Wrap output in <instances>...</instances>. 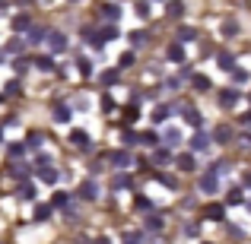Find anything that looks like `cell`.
Here are the masks:
<instances>
[{
  "instance_id": "9a60e30c",
  "label": "cell",
  "mask_w": 251,
  "mask_h": 244,
  "mask_svg": "<svg viewBox=\"0 0 251 244\" xmlns=\"http://www.w3.org/2000/svg\"><path fill=\"white\" fill-rule=\"evenodd\" d=\"M70 143H74L76 149H89V133H86V130H74V133H70Z\"/></svg>"
},
{
  "instance_id": "e7e4bbea",
  "label": "cell",
  "mask_w": 251,
  "mask_h": 244,
  "mask_svg": "<svg viewBox=\"0 0 251 244\" xmlns=\"http://www.w3.org/2000/svg\"><path fill=\"white\" fill-rule=\"evenodd\" d=\"M0 102H3V95H0Z\"/></svg>"
},
{
  "instance_id": "94428289",
  "label": "cell",
  "mask_w": 251,
  "mask_h": 244,
  "mask_svg": "<svg viewBox=\"0 0 251 244\" xmlns=\"http://www.w3.org/2000/svg\"><path fill=\"white\" fill-rule=\"evenodd\" d=\"M245 206H248V213H251V200H245Z\"/></svg>"
},
{
  "instance_id": "f907efd6",
  "label": "cell",
  "mask_w": 251,
  "mask_h": 244,
  "mask_svg": "<svg viewBox=\"0 0 251 244\" xmlns=\"http://www.w3.org/2000/svg\"><path fill=\"white\" fill-rule=\"evenodd\" d=\"M159 181L166 184L169 190H178V181H175V177H172V175H159Z\"/></svg>"
},
{
  "instance_id": "681fc988",
  "label": "cell",
  "mask_w": 251,
  "mask_h": 244,
  "mask_svg": "<svg viewBox=\"0 0 251 244\" xmlns=\"http://www.w3.org/2000/svg\"><path fill=\"white\" fill-rule=\"evenodd\" d=\"M232 80H235V83H248V70L235 67V70H232Z\"/></svg>"
},
{
  "instance_id": "4fadbf2b",
  "label": "cell",
  "mask_w": 251,
  "mask_h": 244,
  "mask_svg": "<svg viewBox=\"0 0 251 244\" xmlns=\"http://www.w3.org/2000/svg\"><path fill=\"white\" fill-rule=\"evenodd\" d=\"M140 143H143V146H150V149H159L162 146V133H156V130H143Z\"/></svg>"
},
{
  "instance_id": "6125c7cd",
  "label": "cell",
  "mask_w": 251,
  "mask_h": 244,
  "mask_svg": "<svg viewBox=\"0 0 251 244\" xmlns=\"http://www.w3.org/2000/svg\"><path fill=\"white\" fill-rule=\"evenodd\" d=\"M0 143H3V130H0Z\"/></svg>"
},
{
  "instance_id": "83f0119b",
  "label": "cell",
  "mask_w": 251,
  "mask_h": 244,
  "mask_svg": "<svg viewBox=\"0 0 251 244\" xmlns=\"http://www.w3.org/2000/svg\"><path fill=\"white\" fill-rule=\"evenodd\" d=\"M239 35V22H235V19H226V22H223V38H235Z\"/></svg>"
},
{
  "instance_id": "e0dca14e",
  "label": "cell",
  "mask_w": 251,
  "mask_h": 244,
  "mask_svg": "<svg viewBox=\"0 0 251 244\" xmlns=\"http://www.w3.org/2000/svg\"><path fill=\"white\" fill-rule=\"evenodd\" d=\"M175 165H178V171H194L197 168V162H194V155H191V153H181L175 159Z\"/></svg>"
},
{
  "instance_id": "9f6ffc18",
  "label": "cell",
  "mask_w": 251,
  "mask_h": 244,
  "mask_svg": "<svg viewBox=\"0 0 251 244\" xmlns=\"http://www.w3.org/2000/svg\"><path fill=\"white\" fill-rule=\"evenodd\" d=\"M242 187H251V171H245V175H242Z\"/></svg>"
},
{
  "instance_id": "8d00e7d4",
  "label": "cell",
  "mask_w": 251,
  "mask_h": 244,
  "mask_svg": "<svg viewBox=\"0 0 251 244\" xmlns=\"http://www.w3.org/2000/svg\"><path fill=\"white\" fill-rule=\"evenodd\" d=\"M137 61V54H134V48H130V51H124V54L121 57H118V70H124V67H130V64H134Z\"/></svg>"
},
{
  "instance_id": "30bf717a",
  "label": "cell",
  "mask_w": 251,
  "mask_h": 244,
  "mask_svg": "<svg viewBox=\"0 0 251 244\" xmlns=\"http://www.w3.org/2000/svg\"><path fill=\"white\" fill-rule=\"evenodd\" d=\"M178 143H181V130H178V127H166V130H162V146H166V149L178 146Z\"/></svg>"
},
{
  "instance_id": "ab89813d",
  "label": "cell",
  "mask_w": 251,
  "mask_h": 244,
  "mask_svg": "<svg viewBox=\"0 0 251 244\" xmlns=\"http://www.w3.org/2000/svg\"><path fill=\"white\" fill-rule=\"evenodd\" d=\"M23 44H25V42L16 35V38H10V42H6V48H3V51H10V54H19V51H23Z\"/></svg>"
},
{
  "instance_id": "1f68e13d",
  "label": "cell",
  "mask_w": 251,
  "mask_h": 244,
  "mask_svg": "<svg viewBox=\"0 0 251 244\" xmlns=\"http://www.w3.org/2000/svg\"><path fill=\"white\" fill-rule=\"evenodd\" d=\"M42 143H45V133H29L25 136V149H42Z\"/></svg>"
},
{
  "instance_id": "60d3db41",
  "label": "cell",
  "mask_w": 251,
  "mask_h": 244,
  "mask_svg": "<svg viewBox=\"0 0 251 244\" xmlns=\"http://www.w3.org/2000/svg\"><path fill=\"white\" fill-rule=\"evenodd\" d=\"M220 67L226 70V73H232V70H235V61H232V54H226V51H223V54H220Z\"/></svg>"
},
{
  "instance_id": "8fae6325",
  "label": "cell",
  "mask_w": 251,
  "mask_h": 244,
  "mask_svg": "<svg viewBox=\"0 0 251 244\" xmlns=\"http://www.w3.org/2000/svg\"><path fill=\"white\" fill-rule=\"evenodd\" d=\"M175 42H181V44H188V42H197V29H194V25H178V32H175Z\"/></svg>"
},
{
  "instance_id": "6da1fadb",
  "label": "cell",
  "mask_w": 251,
  "mask_h": 244,
  "mask_svg": "<svg viewBox=\"0 0 251 244\" xmlns=\"http://www.w3.org/2000/svg\"><path fill=\"white\" fill-rule=\"evenodd\" d=\"M197 190L207 197H213L216 190H220V175L216 171H207V175H201V181H197Z\"/></svg>"
},
{
  "instance_id": "ba28073f",
  "label": "cell",
  "mask_w": 251,
  "mask_h": 244,
  "mask_svg": "<svg viewBox=\"0 0 251 244\" xmlns=\"http://www.w3.org/2000/svg\"><path fill=\"white\" fill-rule=\"evenodd\" d=\"M134 187V177L127 175V171H118L115 177H111V190H130Z\"/></svg>"
},
{
  "instance_id": "8992f818",
  "label": "cell",
  "mask_w": 251,
  "mask_h": 244,
  "mask_svg": "<svg viewBox=\"0 0 251 244\" xmlns=\"http://www.w3.org/2000/svg\"><path fill=\"white\" fill-rule=\"evenodd\" d=\"M108 159H111V165H115V168H127V165L130 162H134V159H130V149H115V153H108Z\"/></svg>"
},
{
  "instance_id": "f1b7e54d",
  "label": "cell",
  "mask_w": 251,
  "mask_h": 244,
  "mask_svg": "<svg viewBox=\"0 0 251 244\" xmlns=\"http://www.w3.org/2000/svg\"><path fill=\"white\" fill-rule=\"evenodd\" d=\"M23 200H35V187H32V181H23L19 184V190H16Z\"/></svg>"
},
{
  "instance_id": "11a10c76",
  "label": "cell",
  "mask_w": 251,
  "mask_h": 244,
  "mask_svg": "<svg viewBox=\"0 0 251 244\" xmlns=\"http://www.w3.org/2000/svg\"><path fill=\"white\" fill-rule=\"evenodd\" d=\"M64 213H67V219H76V203H70V206L64 209Z\"/></svg>"
},
{
  "instance_id": "f35d334b",
  "label": "cell",
  "mask_w": 251,
  "mask_h": 244,
  "mask_svg": "<svg viewBox=\"0 0 251 244\" xmlns=\"http://www.w3.org/2000/svg\"><path fill=\"white\" fill-rule=\"evenodd\" d=\"M10 175H13V177H23V181H29V165H10Z\"/></svg>"
},
{
  "instance_id": "d4e9b609",
  "label": "cell",
  "mask_w": 251,
  "mask_h": 244,
  "mask_svg": "<svg viewBox=\"0 0 251 244\" xmlns=\"http://www.w3.org/2000/svg\"><path fill=\"white\" fill-rule=\"evenodd\" d=\"M226 203H229V206H239V203H245L242 187H232V190H229V194H226Z\"/></svg>"
},
{
  "instance_id": "cb8c5ba5",
  "label": "cell",
  "mask_w": 251,
  "mask_h": 244,
  "mask_svg": "<svg viewBox=\"0 0 251 244\" xmlns=\"http://www.w3.org/2000/svg\"><path fill=\"white\" fill-rule=\"evenodd\" d=\"M70 203H74V200H70V197H67V194H61V190H57V194H54V197H51V206H54V209H67V206H70Z\"/></svg>"
},
{
  "instance_id": "7a4b0ae2",
  "label": "cell",
  "mask_w": 251,
  "mask_h": 244,
  "mask_svg": "<svg viewBox=\"0 0 251 244\" xmlns=\"http://www.w3.org/2000/svg\"><path fill=\"white\" fill-rule=\"evenodd\" d=\"M166 57H169L172 64H181V67L188 64V54H184V44L181 42H172L169 48H166Z\"/></svg>"
},
{
  "instance_id": "ee69618b",
  "label": "cell",
  "mask_w": 251,
  "mask_h": 244,
  "mask_svg": "<svg viewBox=\"0 0 251 244\" xmlns=\"http://www.w3.org/2000/svg\"><path fill=\"white\" fill-rule=\"evenodd\" d=\"M32 64H35V61H32V57H19V61L13 64V67H16V73H25V70H29Z\"/></svg>"
},
{
  "instance_id": "91938a15",
  "label": "cell",
  "mask_w": 251,
  "mask_h": 244,
  "mask_svg": "<svg viewBox=\"0 0 251 244\" xmlns=\"http://www.w3.org/2000/svg\"><path fill=\"white\" fill-rule=\"evenodd\" d=\"M3 57H6V51H0V64H3Z\"/></svg>"
},
{
  "instance_id": "74e56055",
  "label": "cell",
  "mask_w": 251,
  "mask_h": 244,
  "mask_svg": "<svg viewBox=\"0 0 251 244\" xmlns=\"http://www.w3.org/2000/svg\"><path fill=\"white\" fill-rule=\"evenodd\" d=\"M166 13H169L172 19H178V16H181V13H184V3H181V0H172V3L166 6Z\"/></svg>"
},
{
  "instance_id": "3957f363",
  "label": "cell",
  "mask_w": 251,
  "mask_h": 244,
  "mask_svg": "<svg viewBox=\"0 0 251 244\" xmlns=\"http://www.w3.org/2000/svg\"><path fill=\"white\" fill-rule=\"evenodd\" d=\"M210 146H213V136L203 133V130H197V133L191 136V149H194V153H207Z\"/></svg>"
},
{
  "instance_id": "2e32d148",
  "label": "cell",
  "mask_w": 251,
  "mask_h": 244,
  "mask_svg": "<svg viewBox=\"0 0 251 244\" xmlns=\"http://www.w3.org/2000/svg\"><path fill=\"white\" fill-rule=\"evenodd\" d=\"M80 197H83V200H96V197H99V184L96 181H83L80 184Z\"/></svg>"
},
{
  "instance_id": "52a82bcc",
  "label": "cell",
  "mask_w": 251,
  "mask_h": 244,
  "mask_svg": "<svg viewBox=\"0 0 251 244\" xmlns=\"http://www.w3.org/2000/svg\"><path fill=\"white\" fill-rule=\"evenodd\" d=\"M48 48H51V54L67 51V35H64V32H51V35H48Z\"/></svg>"
},
{
  "instance_id": "d590c367",
  "label": "cell",
  "mask_w": 251,
  "mask_h": 244,
  "mask_svg": "<svg viewBox=\"0 0 251 244\" xmlns=\"http://www.w3.org/2000/svg\"><path fill=\"white\" fill-rule=\"evenodd\" d=\"M32 61H35V67L42 70V73H51V70H54V61H51V57H32Z\"/></svg>"
},
{
  "instance_id": "5b68a950",
  "label": "cell",
  "mask_w": 251,
  "mask_h": 244,
  "mask_svg": "<svg viewBox=\"0 0 251 244\" xmlns=\"http://www.w3.org/2000/svg\"><path fill=\"white\" fill-rule=\"evenodd\" d=\"M51 117H54V124H67L70 117H74V111H70V105L54 102V105H51Z\"/></svg>"
},
{
  "instance_id": "d6986e66",
  "label": "cell",
  "mask_w": 251,
  "mask_h": 244,
  "mask_svg": "<svg viewBox=\"0 0 251 244\" xmlns=\"http://www.w3.org/2000/svg\"><path fill=\"white\" fill-rule=\"evenodd\" d=\"M99 13H102V19H108V22H118V16H121V10H118L115 3H102Z\"/></svg>"
},
{
  "instance_id": "680465c9",
  "label": "cell",
  "mask_w": 251,
  "mask_h": 244,
  "mask_svg": "<svg viewBox=\"0 0 251 244\" xmlns=\"http://www.w3.org/2000/svg\"><path fill=\"white\" fill-rule=\"evenodd\" d=\"M96 244H111V241H108V238H99V241H96Z\"/></svg>"
},
{
  "instance_id": "4dcf8cb0",
  "label": "cell",
  "mask_w": 251,
  "mask_h": 244,
  "mask_svg": "<svg viewBox=\"0 0 251 244\" xmlns=\"http://www.w3.org/2000/svg\"><path fill=\"white\" fill-rule=\"evenodd\" d=\"M76 73H80V76L92 73V61H89V57H76Z\"/></svg>"
},
{
  "instance_id": "db71d44e",
  "label": "cell",
  "mask_w": 251,
  "mask_h": 244,
  "mask_svg": "<svg viewBox=\"0 0 251 244\" xmlns=\"http://www.w3.org/2000/svg\"><path fill=\"white\" fill-rule=\"evenodd\" d=\"M184 235H188V238H194V235H197V225H194V222H188V225H184Z\"/></svg>"
},
{
  "instance_id": "bcb514c9",
  "label": "cell",
  "mask_w": 251,
  "mask_h": 244,
  "mask_svg": "<svg viewBox=\"0 0 251 244\" xmlns=\"http://www.w3.org/2000/svg\"><path fill=\"white\" fill-rule=\"evenodd\" d=\"M121 244H143V235L140 232H127V235H121Z\"/></svg>"
},
{
  "instance_id": "e575fe53",
  "label": "cell",
  "mask_w": 251,
  "mask_h": 244,
  "mask_svg": "<svg viewBox=\"0 0 251 244\" xmlns=\"http://www.w3.org/2000/svg\"><path fill=\"white\" fill-rule=\"evenodd\" d=\"M118 80H121V70H105L102 73V86H118Z\"/></svg>"
},
{
  "instance_id": "7c38bea8",
  "label": "cell",
  "mask_w": 251,
  "mask_h": 244,
  "mask_svg": "<svg viewBox=\"0 0 251 244\" xmlns=\"http://www.w3.org/2000/svg\"><path fill=\"white\" fill-rule=\"evenodd\" d=\"M203 216H207L210 222H223L226 219V206H223V203H210V206L203 209Z\"/></svg>"
},
{
  "instance_id": "be15d7a7",
  "label": "cell",
  "mask_w": 251,
  "mask_h": 244,
  "mask_svg": "<svg viewBox=\"0 0 251 244\" xmlns=\"http://www.w3.org/2000/svg\"><path fill=\"white\" fill-rule=\"evenodd\" d=\"M0 6H6V0H0Z\"/></svg>"
},
{
  "instance_id": "7402d4cb",
  "label": "cell",
  "mask_w": 251,
  "mask_h": 244,
  "mask_svg": "<svg viewBox=\"0 0 251 244\" xmlns=\"http://www.w3.org/2000/svg\"><path fill=\"white\" fill-rule=\"evenodd\" d=\"M121 143H124L127 149L140 146V133H137V130H124V133H121Z\"/></svg>"
},
{
  "instance_id": "9c48e42d",
  "label": "cell",
  "mask_w": 251,
  "mask_h": 244,
  "mask_svg": "<svg viewBox=\"0 0 251 244\" xmlns=\"http://www.w3.org/2000/svg\"><path fill=\"white\" fill-rule=\"evenodd\" d=\"M10 25H13V32H16V35H23V32H29V29H32V19H29V13H16Z\"/></svg>"
},
{
  "instance_id": "d6a6232c",
  "label": "cell",
  "mask_w": 251,
  "mask_h": 244,
  "mask_svg": "<svg viewBox=\"0 0 251 244\" xmlns=\"http://www.w3.org/2000/svg\"><path fill=\"white\" fill-rule=\"evenodd\" d=\"M229 168H232L229 159H216L213 165H210V171H216V175H229Z\"/></svg>"
},
{
  "instance_id": "44dd1931",
  "label": "cell",
  "mask_w": 251,
  "mask_h": 244,
  "mask_svg": "<svg viewBox=\"0 0 251 244\" xmlns=\"http://www.w3.org/2000/svg\"><path fill=\"white\" fill-rule=\"evenodd\" d=\"M172 111H175V108H169V105H156V108H153V124H166Z\"/></svg>"
},
{
  "instance_id": "03108f58",
  "label": "cell",
  "mask_w": 251,
  "mask_h": 244,
  "mask_svg": "<svg viewBox=\"0 0 251 244\" xmlns=\"http://www.w3.org/2000/svg\"><path fill=\"white\" fill-rule=\"evenodd\" d=\"M203 244H210V241H203Z\"/></svg>"
},
{
  "instance_id": "f5cc1de1",
  "label": "cell",
  "mask_w": 251,
  "mask_h": 244,
  "mask_svg": "<svg viewBox=\"0 0 251 244\" xmlns=\"http://www.w3.org/2000/svg\"><path fill=\"white\" fill-rule=\"evenodd\" d=\"M102 108H105V111H111V108H115V98L105 95V98H102Z\"/></svg>"
},
{
  "instance_id": "ac0fdd59",
  "label": "cell",
  "mask_w": 251,
  "mask_h": 244,
  "mask_svg": "<svg viewBox=\"0 0 251 244\" xmlns=\"http://www.w3.org/2000/svg\"><path fill=\"white\" fill-rule=\"evenodd\" d=\"M38 177H42L45 184H57V181H61V171H57L54 165H48V168H42V171H38Z\"/></svg>"
},
{
  "instance_id": "6f0895ef",
  "label": "cell",
  "mask_w": 251,
  "mask_h": 244,
  "mask_svg": "<svg viewBox=\"0 0 251 244\" xmlns=\"http://www.w3.org/2000/svg\"><path fill=\"white\" fill-rule=\"evenodd\" d=\"M242 127H251V111H245V114H242Z\"/></svg>"
},
{
  "instance_id": "5bb4252c",
  "label": "cell",
  "mask_w": 251,
  "mask_h": 244,
  "mask_svg": "<svg viewBox=\"0 0 251 244\" xmlns=\"http://www.w3.org/2000/svg\"><path fill=\"white\" fill-rule=\"evenodd\" d=\"M25 35H29V44H42V42H48L51 32H48V29H42V25H32Z\"/></svg>"
},
{
  "instance_id": "b9f144b4",
  "label": "cell",
  "mask_w": 251,
  "mask_h": 244,
  "mask_svg": "<svg viewBox=\"0 0 251 244\" xmlns=\"http://www.w3.org/2000/svg\"><path fill=\"white\" fill-rule=\"evenodd\" d=\"M162 225H166V222H162V216H147V228H150V232H159Z\"/></svg>"
},
{
  "instance_id": "7bdbcfd3",
  "label": "cell",
  "mask_w": 251,
  "mask_h": 244,
  "mask_svg": "<svg viewBox=\"0 0 251 244\" xmlns=\"http://www.w3.org/2000/svg\"><path fill=\"white\" fill-rule=\"evenodd\" d=\"M19 92H23V83L10 80V83H6V89H3V95H19Z\"/></svg>"
},
{
  "instance_id": "484cf974",
  "label": "cell",
  "mask_w": 251,
  "mask_h": 244,
  "mask_svg": "<svg viewBox=\"0 0 251 244\" xmlns=\"http://www.w3.org/2000/svg\"><path fill=\"white\" fill-rule=\"evenodd\" d=\"M184 121H188L191 127H201V111H197V108H191V105H188V108H184Z\"/></svg>"
},
{
  "instance_id": "f6af8a7d",
  "label": "cell",
  "mask_w": 251,
  "mask_h": 244,
  "mask_svg": "<svg viewBox=\"0 0 251 244\" xmlns=\"http://www.w3.org/2000/svg\"><path fill=\"white\" fill-rule=\"evenodd\" d=\"M137 117H140V111H137V105H127V108H124V121H127V124H134Z\"/></svg>"
},
{
  "instance_id": "816d5d0a",
  "label": "cell",
  "mask_w": 251,
  "mask_h": 244,
  "mask_svg": "<svg viewBox=\"0 0 251 244\" xmlns=\"http://www.w3.org/2000/svg\"><path fill=\"white\" fill-rule=\"evenodd\" d=\"M134 206L140 209V213H147V209H150V200H147V197H137V200H134Z\"/></svg>"
},
{
  "instance_id": "4316f807",
  "label": "cell",
  "mask_w": 251,
  "mask_h": 244,
  "mask_svg": "<svg viewBox=\"0 0 251 244\" xmlns=\"http://www.w3.org/2000/svg\"><path fill=\"white\" fill-rule=\"evenodd\" d=\"M191 83H194L197 92H207L210 86H213V83H210V76H203V73H194V80H191Z\"/></svg>"
},
{
  "instance_id": "7dc6e473",
  "label": "cell",
  "mask_w": 251,
  "mask_h": 244,
  "mask_svg": "<svg viewBox=\"0 0 251 244\" xmlns=\"http://www.w3.org/2000/svg\"><path fill=\"white\" fill-rule=\"evenodd\" d=\"M6 153H10V159H19V155L25 153V146H19V143H10V146H6Z\"/></svg>"
},
{
  "instance_id": "603a6c76",
  "label": "cell",
  "mask_w": 251,
  "mask_h": 244,
  "mask_svg": "<svg viewBox=\"0 0 251 244\" xmlns=\"http://www.w3.org/2000/svg\"><path fill=\"white\" fill-rule=\"evenodd\" d=\"M150 162H156L159 168H162V165H169V149H166V146L153 149V155H150Z\"/></svg>"
},
{
  "instance_id": "f546056e",
  "label": "cell",
  "mask_w": 251,
  "mask_h": 244,
  "mask_svg": "<svg viewBox=\"0 0 251 244\" xmlns=\"http://www.w3.org/2000/svg\"><path fill=\"white\" fill-rule=\"evenodd\" d=\"M127 38H130V44H134V48H143V44H147V32H143V29H134Z\"/></svg>"
},
{
  "instance_id": "c3c4849f",
  "label": "cell",
  "mask_w": 251,
  "mask_h": 244,
  "mask_svg": "<svg viewBox=\"0 0 251 244\" xmlns=\"http://www.w3.org/2000/svg\"><path fill=\"white\" fill-rule=\"evenodd\" d=\"M134 13H137L140 19H147V16H150V3H147V0H140V3L134 6Z\"/></svg>"
},
{
  "instance_id": "ffe728a7",
  "label": "cell",
  "mask_w": 251,
  "mask_h": 244,
  "mask_svg": "<svg viewBox=\"0 0 251 244\" xmlns=\"http://www.w3.org/2000/svg\"><path fill=\"white\" fill-rule=\"evenodd\" d=\"M232 140V127L229 124H220V127L213 130V143H229Z\"/></svg>"
},
{
  "instance_id": "277c9868",
  "label": "cell",
  "mask_w": 251,
  "mask_h": 244,
  "mask_svg": "<svg viewBox=\"0 0 251 244\" xmlns=\"http://www.w3.org/2000/svg\"><path fill=\"white\" fill-rule=\"evenodd\" d=\"M239 102H242V92H239V89H232V86L220 92V108H235Z\"/></svg>"
},
{
  "instance_id": "836d02e7",
  "label": "cell",
  "mask_w": 251,
  "mask_h": 244,
  "mask_svg": "<svg viewBox=\"0 0 251 244\" xmlns=\"http://www.w3.org/2000/svg\"><path fill=\"white\" fill-rule=\"evenodd\" d=\"M51 209H54L51 203H38V206H35V222H45L51 216Z\"/></svg>"
}]
</instances>
